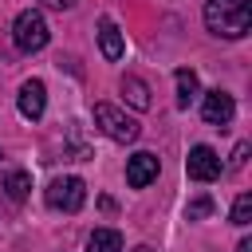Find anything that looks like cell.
Wrapping results in <instances>:
<instances>
[{
  "mask_svg": "<svg viewBox=\"0 0 252 252\" xmlns=\"http://www.w3.org/2000/svg\"><path fill=\"white\" fill-rule=\"evenodd\" d=\"M205 28L220 39H240L252 28L248 0H205Z\"/></svg>",
  "mask_w": 252,
  "mask_h": 252,
  "instance_id": "1",
  "label": "cell"
},
{
  "mask_svg": "<svg viewBox=\"0 0 252 252\" xmlns=\"http://www.w3.org/2000/svg\"><path fill=\"white\" fill-rule=\"evenodd\" d=\"M47 39H51L47 20H43L35 8H24V12L16 16V24H12V43H16L24 55H35V51L47 47Z\"/></svg>",
  "mask_w": 252,
  "mask_h": 252,
  "instance_id": "2",
  "label": "cell"
},
{
  "mask_svg": "<svg viewBox=\"0 0 252 252\" xmlns=\"http://www.w3.org/2000/svg\"><path fill=\"white\" fill-rule=\"evenodd\" d=\"M94 122H98V130H102L106 138H114V142H134V138L142 134V126H138L130 114H122L114 102H94Z\"/></svg>",
  "mask_w": 252,
  "mask_h": 252,
  "instance_id": "3",
  "label": "cell"
},
{
  "mask_svg": "<svg viewBox=\"0 0 252 252\" xmlns=\"http://www.w3.org/2000/svg\"><path fill=\"white\" fill-rule=\"evenodd\" d=\"M43 197H47V205L59 209V213H79L83 201H87V185H83V177H55Z\"/></svg>",
  "mask_w": 252,
  "mask_h": 252,
  "instance_id": "4",
  "label": "cell"
},
{
  "mask_svg": "<svg viewBox=\"0 0 252 252\" xmlns=\"http://www.w3.org/2000/svg\"><path fill=\"white\" fill-rule=\"evenodd\" d=\"M232 114H236V102H232V94H228V91H220V87H217V91H209V94L201 98V118H205L209 126H217V130H220V126H228V122H232Z\"/></svg>",
  "mask_w": 252,
  "mask_h": 252,
  "instance_id": "5",
  "label": "cell"
},
{
  "mask_svg": "<svg viewBox=\"0 0 252 252\" xmlns=\"http://www.w3.org/2000/svg\"><path fill=\"white\" fill-rule=\"evenodd\" d=\"M185 173L193 181H217L220 177V158L213 146H193L189 158H185Z\"/></svg>",
  "mask_w": 252,
  "mask_h": 252,
  "instance_id": "6",
  "label": "cell"
},
{
  "mask_svg": "<svg viewBox=\"0 0 252 252\" xmlns=\"http://www.w3.org/2000/svg\"><path fill=\"white\" fill-rule=\"evenodd\" d=\"M158 154H150V150H138L134 158H126V185L130 189H146L154 177H158Z\"/></svg>",
  "mask_w": 252,
  "mask_h": 252,
  "instance_id": "7",
  "label": "cell"
},
{
  "mask_svg": "<svg viewBox=\"0 0 252 252\" xmlns=\"http://www.w3.org/2000/svg\"><path fill=\"white\" fill-rule=\"evenodd\" d=\"M16 106H20V114L24 118H43V110H47V87L39 83V79H28L24 87H20V94H16Z\"/></svg>",
  "mask_w": 252,
  "mask_h": 252,
  "instance_id": "8",
  "label": "cell"
},
{
  "mask_svg": "<svg viewBox=\"0 0 252 252\" xmlns=\"http://www.w3.org/2000/svg\"><path fill=\"white\" fill-rule=\"evenodd\" d=\"M98 47H102V55H106L110 63H118V59L126 55V39H122V32H118V24H114L110 16L98 20Z\"/></svg>",
  "mask_w": 252,
  "mask_h": 252,
  "instance_id": "9",
  "label": "cell"
},
{
  "mask_svg": "<svg viewBox=\"0 0 252 252\" xmlns=\"http://www.w3.org/2000/svg\"><path fill=\"white\" fill-rule=\"evenodd\" d=\"M0 189H4V197H8L12 205H20V201H28V193H32V173H28V169H8V173L0 177Z\"/></svg>",
  "mask_w": 252,
  "mask_h": 252,
  "instance_id": "10",
  "label": "cell"
},
{
  "mask_svg": "<svg viewBox=\"0 0 252 252\" xmlns=\"http://www.w3.org/2000/svg\"><path fill=\"white\" fill-rule=\"evenodd\" d=\"M177 106L181 110H189V102L201 94V83H197V71H189V67H177Z\"/></svg>",
  "mask_w": 252,
  "mask_h": 252,
  "instance_id": "11",
  "label": "cell"
},
{
  "mask_svg": "<svg viewBox=\"0 0 252 252\" xmlns=\"http://www.w3.org/2000/svg\"><path fill=\"white\" fill-rule=\"evenodd\" d=\"M122 94H126V102H130L134 110H150V102H154V98H150V87H146L138 75H126V79H122Z\"/></svg>",
  "mask_w": 252,
  "mask_h": 252,
  "instance_id": "12",
  "label": "cell"
},
{
  "mask_svg": "<svg viewBox=\"0 0 252 252\" xmlns=\"http://www.w3.org/2000/svg\"><path fill=\"white\" fill-rule=\"evenodd\" d=\"M87 252H122V232L118 228H94L87 236Z\"/></svg>",
  "mask_w": 252,
  "mask_h": 252,
  "instance_id": "13",
  "label": "cell"
},
{
  "mask_svg": "<svg viewBox=\"0 0 252 252\" xmlns=\"http://www.w3.org/2000/svg\"><path fill=\"white\" fill-rule=\"evenodd\" d=\"M209 213H213V197H205V193L185 205V220H201V217H209Z\"/></svg>",
  "mask_w": 252,
  "mask_h": 252,
  "instance_id": "14",
  "label": "cell"
},
{
  "mask_svg": "<svg viewBox=\"0 0 252 252\" xmlns=\"http://www.w3.org/2000/svg\"><path fill=\"white\" fill-rule=\"evenodd\" d=\"M248 217H252V197H248V193H240V197L232 201V224H240V228H244V224H248Z\"/></svg>",
  "mask_w": 252,
  "mask_h": 252,
  "instance_id": "15",
  "label": "cell"
},
{
  "mask_svg": "<svg viewBox=\"0 0 252 252\" xmlns=\"http://www.w3.org/2000/svg\"><path fill=\"white\" fill-rule=\"evenodd\" d=\"M244 158H248V142H236V150H232V158H228V169H240Z\"/></svg>",
  "mask_w": 252,
  "mask_h": 252,
  "instance_id": "16",
  "label": "cell"
},
{
  "mask_svg": "<svg viewBox=\"0 0 252 252\" xmlns=\"http://www.w3.org/2000/svg\"><path fill=\"white\" fill-rule=\"evenodd\" d=\"M39 8H51V12H67V8H75V0H35Z\"/></svg>",
  "mask_w": 252,
  "mask_h": 252,
  "instance_id": "17",
  "label": "cell"
},
{
  "mask_svg": "<svg viewBox=\"0 0 252 252\" xmlns=\"http://www.w3.org/2000/svg\"><path fill=\"white\" fill-rule=\"evenodd\" d=\"M236 252H252V240H248V236H244V240H240V244H236Z\"/></svg>",
  "mask_w": 252,
  "mask_h": 252,
  "instance_id": "18",
  "label": "cell"
},
{
  "mask_svg": "<svg viewBox=\"0 0 252 252\" xmlns=\"http://www.w3.org/2000/svg\"><path fill=\"white\" fill-rule=\"evenodd\" d=\"M134 252H154V248H146V244H138V248H134Z\"/></svg>",
  "mask_w": 252,
  "mask_h": 252,
  "instance_id": "19",
  "label": "cell"
},
{
  "mask_svg": "<svg viewBox=\"0 0 252 252\" xmlns=\"http://www.w3.org/2000/svg\"><path fill=\"white\" fill-rule=\"evenodd\" d=\"M0 165H4V154H0Z\"/></svg>",
  "mask_w": 252,
  "mask_h": 252,
  "instance_id": "20",
  "label": "cell"
}]
</instances>
